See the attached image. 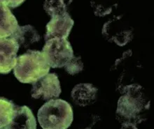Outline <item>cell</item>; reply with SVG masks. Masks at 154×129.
Here are the masks:
<instances>
[{
    "instance_id": "obj_1",
    "label": "cell",
    "mask_w": 154,
    "mask_h": 129,
    "mask_svg": "<svg viewBox=\"0 0 154 129\" xmlns=\"http://www.w3.org/2000/svg\"><path fill=\"white\" fill-rule=\"evenodd\" d=\"M37 118L42 128L66 129L73 122V110L65 100L50 99L38 110Z\"/></svg>"
},
{
    "instance_id": "obj_2",
    "label": "cell",
    "mask_w": 154,
    "mask_h": 129,
    "mask_svg": "<svg viewBox=\"0 0 154 129\" xmlns=\"http://www.w3.org/2000/svg\"><path fill=\"white\" fill-rule=\"evenodd\" d=\"M50 69L42 52L29 50L17 57L14 73L18 81L29 84L48 74Z\"/></svg>"
},
{
    "instance_id": "obj_3",
    "label": "cell",
    "mask_w": 154,
    "mask_h": 129,
    "mask_svg": "<svg viewBox=\"0 0 154 129\" xmlns=\"http://www.w3.org/2000/svg\"><path fill=\"white\" fill-rule=\"evenodd\" d=\"M125 94L118 101L116 115L122 123L135 127V123L140 117V113L147 109L146 100L143 96L142 86L130 84L125 86Z\"/></svg>"
},
{
    "instance_id": "obj_4",
    "label": "cell",
    "mask_w": 154,
    "mask_h": 129,
    "mask_svg": "<svg viewBox=\"0 0 154 129\" xmlns=\"http://www.w3.org/2000/svg\"><path fill=\"white\" fill-rule=\"evenodd\" d=\"M42 53L53 69L64 67L74 56L71 43L65 39H51L46 41Z\"/></svg>"
},
{
    "instance_id": "obj_5",
    "label": "cell",
    "mask_w": 154,
    "mask_h": 129,
    "mask_svg": "<svg viewBox=\"0 0 154 129\" xmlns=\"http://www.w3.org/2000/svg\"><path fill=\"white\" fill-rule=\"evenodd\" d=\"M61 93L60 82L56 73H48L32 83L31 96L44 101L57 98Z\"/></svg>"
},
{
    "instance_id": "obj_6",
    "label": "cell",
    "mask_w": 154,
    "mask_h": 129,
    "mask_svg": "<svg viewBox=\"0 0 154 129\" xmlns=\"http://www.w3.org/2000/svg\"><path fill=\"white\" fill-rule=\"evenodd\" d=\"M74 25V21L67 11L60 16L51 17L46 27L45 41L51 39H67Z\"/></svg>"
},
{
    "instance_id": "obj_7",
    "label": "cell",
    "mask_w": 154,
    "mask_h": 129,
    "mask_svg": "<svg viewBox=\"0 0 154 129\" xmlns=\"http://www.w3.org/2000/svg\"><path fill=\"white\" fill-rule=\"evenodd\" d=\"M20 46L11 38H0V73L8 74L16 63Z\"/></svg>"
},
{
    "instance_id": "obj_8",
    "label": "cell",
    "mask_w": 154,
    "mask_h": 129,
    "mask_svg": "<svg viewBox=\"0 0 154 129\" xmlns=\"http://www.w3.org/2000/svg\"><path fill=\"white\" fill-rule=\"evenodd\" d=\"M102 34L107 41L114 42L118 45L124 46L132 39V30L126 28L122 24H118L115 20L107 22L102 29Z\"/></svg>"
},
{
    "instance_id": "obj_9",
    "label": "cell",
    "mask_w": 154,
    "mask_h": 129,
    "mask_svg": "<svg viewBox=\"0 0 154 129\" xmlns=\"http://www.w3.org/2000/svg\"><path fill=\"white\" fill-rule=\"evenodd\" d=\"M6 128H37V121L28 107L16 105L11 122Z\"/></svg>"
},
{
    "instance_id": "obj_10",
    "label": "cell",
    "mask_w": 154,
    "mask_h": 129,
    "mask_svg": "<svg viewBox=\"0 0 154 129\" xmlns=\"http://www.w3.org/2000/svg\"><path fill=\"white\" fill-rule=\"evenodd\" d=\"M97 92V89L91 83H80L74 86L71 96L76 105L85 107L95 102Z\"/></svg>"
},
{
    "instance_id": "obj_11",
    "label": "cell",
    "mask_w": 154,
    "mask_h": 129,
    "mask_svg": "<svg viewBox=\"0 0 154 129\" xmlns=\"http://www.w3.org/2000/svg\"><path fill=\"white\" fill-rule=\"evenodd\" d=\"M16 41L19 46L27 48L39 41L41 37L35 27L32 25H25L17 27L16 31L9 37Z\"/></svg>"
},
{
    "instance_id": "obj_12",
    "label": "cell",
    "mask_w": 154,
    "mask_h": 129,
    "mask_svg": "<svg viewBox=\"0 0 154 129\" xmlns=\"http://www.w3.org/2000/svg\"><path fill=\"white\" fill-rule=\"evenodd\" d=\"M18 27V21L10 8L0 4V38L9 37Z\"/></svg>"
},
{
    "instance_id": "obj_13",
    "label": "cell",
    "mask_w": 154,
    "mask_h": 129,
    "mask_svg": "<svg viewBox=\"0 0 154 129\" xmlns=\"http://www.w3.org/2000/svg\"><path fill=\"white\" fill-rule=\"evenodd\" d=\"M15 106L12 101L0 97V128H6L11 122Z\"/></svg>"
},
{
    "instance_id": "obj_14",
    "label": "cell",
    "mask_w": 154,
    "mask_h": 129,
    "mask_svg": "<svg viewBox=\"0 0 154 129\" xmlns=\"http://www.w3.org/2000/svg\"><path fill=\"white\" fill-rule=\"evenodd\" d=\"M72 0H46L44 8L51 17L63 14L67 11V8Z\"/></svg>"
},
{
    "instance_id": "obj_15",
    "label": "cell",
    "mask_w": 154,
    "mask_h": 129,
    "mask_svg": "<svg viewBox=\"0 0 154 129\" xmlns=\"http://www.w3.org/2000/svg\"><path fill=\"white\" fill-rule=\"evenodd\" d=\"M64 67L65 71L70 75H73L80 73L83 69V64L81 61V57L74 55Z\"/></svg>"
},
{
    "instance_id": "obj_16",
    "label": "cell",
    "mask_w": 154,
    "mask_h": 129,
    "mask_svg": "<svg viewBox=\"0 0 154 129\" xmlns=\"http://www.w3.org/2000/svg\"><path fill=\"white\" fill-rule=\"evenodd\" d=\"M25 0H0V4H4L8 8H15L20 6Z\"/></svg>"
}]
</instances>
